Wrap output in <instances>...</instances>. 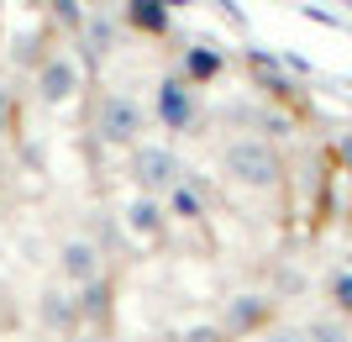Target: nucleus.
<instances>
[{"label": "nucleus", "mask_w": 352, "mask_h": 342, "mask_svg": "<svg viewBox=\"0 0 352 342\" xmlns=\"http://www.w3.org/2000/svg\"><path fill=\"white\" fill-rule=\"evenodd\" d=\"M85 16H89V0H47V32H53V37H63V43H74V37H79Z\"/></svg>", "instance_id": "16"}, {"label": "nucleus", "mask_w": 352, "mask_h": 342, "mask_svg": "<svg viewBox=\"0 0 352 342\" xmlns=\"http://www.w3.org/2000/svg\"><path fill=\"white\" fill-rule=\"evenodd\" d=\"M37 321H43L53 337H69V332H79L85 321H79V290H69V284H47L43 295H37Z\"/></svg>", "instance_id": "11"}, {"label": "nucleus", "mask_w": 352, "mask_h": 342, "mask_svg": "<svg viewBox=\"0 0 352 342\" xmlns=\"http://www.w3.org/2000/svg\"><path fill=\"white\" fill-rule=\"evenodd\" d=\"M163 211H168V222H206V179H195V169L179 179L174 190L163 195Z\"/></svg>", "instance_id": "13"}, {"label": "nucleus", "mask_w": 352, "mask_h": 342, "mask_svg": "<svg viewBox=\"0 0 352 342\" xmlns=\"http://www.w3.org/2000/svg\"><path fill=\"white\" fill-rule=\"evenodd\" d=\"M158 6H168V11H174V16H179V11H190L195 0H158Z\"/></svg>", "instance_id": "24"}, {"label": "nucleus", "mask_w": 352, "mask_h": 342, "mask_svg": "<svg viewBox=\"0 0 352 342\" xmlns=\"http://www.w3.org/2000/svg\"><path fill=\"white\" fill-rule=\"evenodd\" d=\"M221 174H226V184H236V190L268 195V190L284 184V158L268 137L248 132V137H232V142L221 148Z\"/></svg>", "instance_id": "2"}, {"label": "nucleus", "mask_w": 352, "mask_h": 342, "mask_svg": "<svg viewBox=\"0 0 352 342\" xmlns=\"http://www.w3.org/2000/svg\"><path fill=\"white\" fill-rule=\"evenodd\" d=\"M310 342H352V332H347V321H342V316L337 311H331V316H321V321H310Z\"/></svg>", "instance_id": "19"}, {"label": "nucleus", "mask_w": 352, "mask_h": 342, "mask_svg": "<svg viewBox=\"0 0 352 342\" xmlns=\"http://www.w3.org/2000/svg\"><path fill=\"white\" fill-rule=\"evenodd\" d=\"M126 174H132L137 195H158V200H163L179 179L190 174V164H184L168 142H153V137H147V142H137V148L126 153Z\"/></svg>", "instance_id": "5"}, {"label": "nucleus", "mask_w": 352, "mask_h": 342, "mask_svg": "<svg viewBox=\"0 0 352 342\" xmlns=\"http://www.w3.org/2000/svg\"><path fill=\"white\" fill-rule=\"evenodd\" d=\"M331 153H337V164L352 174V132H342V137H337V148H331Z\"/></svg>", "instance_id": "22"}, {"label": "nucleus", "mask_w": 352, "mask_h": 342, "mask_svg": "<svg viewBox=\"0 0 352 342\" xmlns=\"http://www.w3.org/2000/svg\"><path fill=\"white\" fill-rule=\"evenodd\" d=\"M58 279L69 290H85V284L105 279V253L95 237H63L58 242Z\"/></svg>", "instance_id": "6"}, {"label": "nucleus", "mask_w": 352, "mask_h": 342, "mask_svg": "<svg viewBox=\"0 0 352 342\" xmlns=\"http://www.w3.org/2000/svg\"><path fill=\"white\" fill-rule=\"evenodd\" d=\"M174 74L179 79H190L195 89H210L221 74H226V53H221L210 37H195V43L179 47V58H174Z\"/></svg>", "instance_id": "9"}, {"label": "nucleus", "mask_w": 352, "mask_h": 342, "mask_svg": "<svg viewBox=\"0 0 352 342\" xmlns=\"http://www.w3.org/2000/svg\"><path fill=\"white\" fill-rule=\"evenodd\" d=\"M121 27L137 32V37H168L174 11L158 6V0H121Z\"/></svg>", "instance_id": "14"}, {"label": "nucleus", "mask_w": 352, "mask_h": 342, "mask_svg": "<svg viewBox=\"0 0 352 342\" xmlns=\"http://www.w3.org/2000/svg\"><path fill=\"white\" fill-rule=\"evenodd\" d=\"M342 6H347V11H352V0H342Z\"/></svg>", "instance_id": "25"}, {"label": "nucleus", "mask_w": 352, "mask_h": 342, "mask_svg": "<svg viewBox=\"0 0 352 342\" xmlns=\"http://www.w3.org/2000/svg\"><path fill=\"white\" fill-rule=\"evenodd\" d=\"M89 63L74 53V43H53V53H47L43 63H37V74H32V95H37V105H47V111H69V105L85 100L89 89Z\"/></svg>", "instance_id": "3"}, {"label": "nucleus", "mask_w": 352, "mask_h": 342, "mask_svg": "<svg viewBox=\"0 0 352 342\" xmlns=\"http://www.w3.org/2000/svg\"><path fill=\"white\" fill-rule=\"evenodd\" d=\"M326 295H331V311L342 321H352V268H337L331 279H326Z\"/></svg>", "instance_id": "18"}, {"label": "nucleus", "mask_w": 352, "mask_h": 342, "mask_svg": "<svg viewBox=\"0 0 352 342\" xmlns=\"http://www.w3.org/2000/svg\"><path fill=\"white\" fill-rule=\"evenodd\" d=\"M16 111H21V100H16V89L0 79V137L16 132Z\"/></svg>", "instance_id": "20"}, {"label": "nucleus", "mask_w": 352, "mask_h": 342, "mask_svg": "<svg viewBox=\"0 0 352 342\" xmlns=\"http://www.w3.org/2000/svg\"><path fill=\"white\" fill-rule=\"evenodd\" d=\"M216 6H221V16H226V21H232V27H236V32L248 27V16L236 11V0H216Z\"/></svg>", "instance_id": "23"}, {"label": "nucleus", "mask_w": 352, "mask_h": 342, "mask_svg": "<svg viewBox=\"0 0 352 342\" xmlns=\"http://www.w3.org/2000/svg\"><path fill=\"white\" fill-rule=\"evenodd\" d=\"M342 85H347V89H352V79H342Z\"/></svg>", "instance_id": "26"}, {"label": "nucleus", "mask_w": 352, "mask_h": 342, "mask_svg": "<svg viewBox=\"0 0 352 342\" xmlns=\"http://www.w3.org/2000/svg\"><path fill=\"white\" fill-rule=\"evenodd\" d=\"M242 63L252 69L258 89H263L274 105H294V100H300V85H294V74L284 69V58H274V53H263V47H248V53H242Z\"/></svg>", "instance_id": "10"}, {"label": "nucleus", "mask_w": 352, "mask_h": 342, "mask_svg": "<svg viewBox=\"0 0 352 342\" xmlns=\"http://www.w3.org/2000/svg\"><path fill=\"white\" fill-rule=\"evenodd\" d=\"M263 337H268V342H310V332H305V327H268Z\"/></svg>", "instance_id": "21"}, {"label": "nucleus", "mask_w": 352, "mask_h": 342, "mask_svg": "<svg viewBox=\"0 0 352 342\" xmlns=\"http://www.w3.org/2000/svg\"><path fill=\"white\" fill-rule=\"evenodd\" d=\"M200 95L206 89H195L190 79H179L174 69L153 85V105H147V116H153V127L168 137H195L200 127H206V105H200Z\"/></svg>", "instance_id": "4"}, {"label": "nucleus", "mask_w": 352, "mask_h": 342, "mask_svg": "<svg viewBox=\"0 0 352 342\" xmlns=\"http://www.w3.org/2000/svg\"><path fill=\"white\" fill-rule=\"evenodd\" d=\"M111 279H95V284H85L79 290V321H105L111 316Z\"/></svg>", "instance_id": "17"}, {"label": "nucleus", "mask_w": 352, "mask_h": 342, "mask_svg": "<svg viewBox=\"0 0 352 342\" xmlns=\"http://www.w3.org/2000/svg\"><path fill=\"white\" fill-rule=\"evenodd\" d=\"M126 232L142 248H163L168 242V211H163L158 195H132L126 200Z\"/></svg>", "instance_id": "12"}, {"label": "nucleus", "mask_w": 352, "mask_h": 342, "mask_svg": "<svg viewBox=\"0 0 352 342\" xmlns=\"http://www.w3.org/2000/svg\"><path fill=\"white\" fill-rule=\"evenodd\" d=\"M47 43H53V32H47V27H37V32H16V37H11V69H27V74H37V63L53 53Z\"/></svg>", "instance_id": "15"}, {"label": "nucleus", "mask_w": 352, "mask_h": 342, "mask_svg": "<svg viewBox=\"0 0 352 342\" xmlns=\"http://www.w3.org/2000/svg\"><path fill=\"white\" fill-rule=\"evenodd\" d=\"M89 132L100 148H116V153H132L137 142H147L153 132V116H147V105L126 89H100L95 105H89Z\"/></svg>", "instance_id": "1"}, {"label": "nucleus", "mask_w": 352, "mask_h": 342, "mask_svg": "<svg viewBox=\"0 0 352 342\" xmlns=\"http://www.w3.org/2000/svg\"><path fill=\"white\" fill-rule=\"evenodd\" d=\"M121 32L126 27H121V16H111V11H89L85 16V27H79V37H74V53L89 63V74L121 47Z\"/></svg>", "instance_id": "7"}, {"label": "nucleus", "mask_w": 352, "mask_h": 342, "mask_svg": "<svg viewBox=\"0 0 352 342\" xmlns=\"http://www.w3.org/2000/svg\"><path fill=\"white\" fill-rule=\"evenodd\" d=\"M268 327H274V295H258V290L232 295V300H226V311H221V332H226V342H232V337H252V332H268Z\"/></svg>", "instance_id": "8"}]
</instances>
